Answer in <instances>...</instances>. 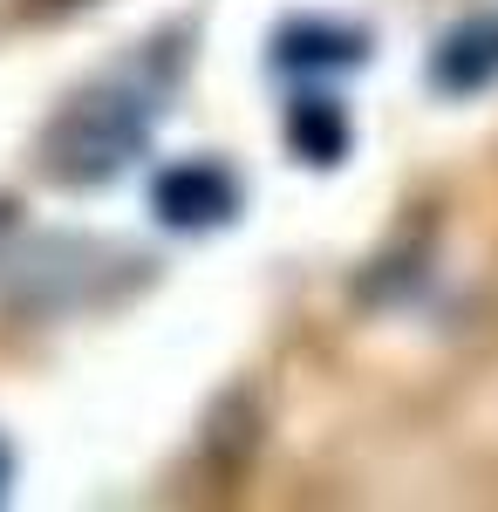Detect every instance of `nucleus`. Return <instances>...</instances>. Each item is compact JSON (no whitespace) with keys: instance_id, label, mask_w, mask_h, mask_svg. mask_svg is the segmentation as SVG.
<instances>
[{"instance_id":"1","label":"nucleus","mask_w":498,"mask_h":512,"mask_svg":"<svg viewBox=\"0 0 498 512\" xmlns=\"http://www.w3.org/2000/svg\"><path fill=\"white\" fill-rule=\"evenodd\" d=\"M144 130H151V103L137 89H89L48 130V171L69 185H96L144 151Z\"/></svg>"},{"instance_id":"2","label":"nucleus","mask_w":498,"mask_h":512,"mask_svg":"<svg viewBox=\"0 0 498 512\" xmlns=\"http://www.w3.org/2000/svg\"><path fill=\"white\" fill-rule=\"evenodd\" d=\"M151 205L164 226H178V233H205V226H219L239 212V185H232L219 164H171L164 178L151 185Z\"/></svg>"},{"instance_id":"3","label":"nucleus","mask_w":498,"mask_h":512,"mask_svg":"<svg viewBox=\"0 0 498 512\" xmlns=\"http://www.w3.org/2000/svg\"><path fill=\"white\" fill-rule=\"evenodd\" d=\"M430 82H437L444 96H478V89H492L498 82V14H471V21H458L451 35L437 41Z\"/></svg>"},{"instance_id":"4","label":"nucleus","mask_w":498,"mask_h":512,"mask_svg":"<svg viewBox=\"0 0 498 512\" xmlns=\"http://www.w3.org/2000/svg\"><path fill=\"white\" fill-rule=\"evenodd\" d=\"M362 55H369V41L355 28H335V21H287L273 35V62L294 69V76H307V69H355Z\"/></svg>"},{"instance_id":"5","label":"nucleus","mask_w":498,"mask_h":512,"mask_svg":"<svg viewBox=\"0 0 498 512\" xmlns=\"http://www.w3.org/2000/svg\"><path fill=\"white\" fill-rule=\"evenodd\" d=\"M287 144H294L307 164H342V151H348L342 103H328V96H301V103L287 110Z\"/></svg>"},{"instance_id":"6","label":"nucleus","mask_w":498,"mask_h":512,"mask_svg":"<svg viewBox=\"0 0 498 512\" xmlns=\"http://www.w3.org/2000/svg\"><path fill=\"white\" fill-rule=\"evenodd\" d=\"M0 492H7V451H0Z\"/></svg>"}]
</instances>
